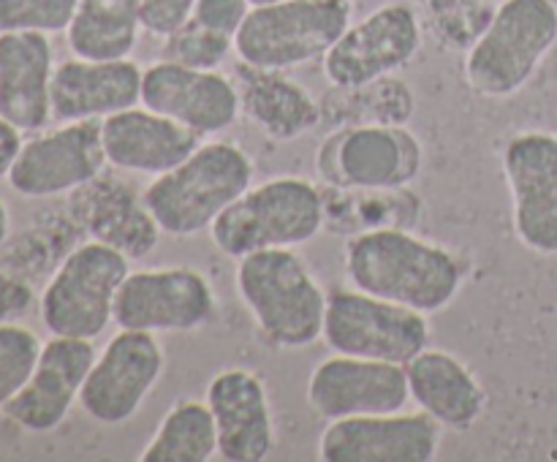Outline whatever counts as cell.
Here are the masks:
<instances>
[{
  "label": "cell",
  "instance_id": "6da1fadb",
  "mask_svg": "<svg viewBox=\"0 0 557 462\" xmlns=\"http://www.w3.org/2000/svg\"><path fill=\"white\" fill-rule=\"evenodd\" d=\"M346 275L354 288L406 304L424 315L449 308L466 283V261L455 250L386 226L354 234L346 245Z\"/></svg>",
  "mask_w": 557,
  "mask_h": 462
},
{
  "label": "cell",
  "instance_id": "7a4b0ae2",
  "mask_svg": "<svg viewBox=\"0 0 557 462\" xmlns=\"http://www.w3.org/2000/svg\"><path fill=\"white\" fill-rule=\"evenodd\" d=\"M234 286L270 346L305 348L324 335L326 291L294 248L253 250L237 259Z\"/></svg>",
  "mask_w": 557,
  "mask_h": 462
},
{
  "label": "cell",
  "instance_id": "3957f363",
  "mask_svg": "<svg viewBox=\"0 0 557 462\" xmlns=\"http://www.w3.org/2000/svg\"><path fill=\"white\" fill-rule=\"evenodd\" d=\"M253 185V161L237 141H201L183 163L158 174L145 204L163 234L194 237Z\"/></svg>",
  "mask_w": 557,
  "mask_h": 462
},
{
  "label": "cell",
  "instance_id": "277c9868",
  "mask_svg": "<svg viewBox=\"0 0 557 462\" xmlns=\"http://www.w3.org/2000/svg\"><path fill=\"white\" fill-rule=\"evenodd\" d=\"M326 226L324 190L302 177L250 185L210 226L221 253L232 259L270 248H297Z\"/></svg>",
  "mask_w": 557,
  "mask_h": 462
},
{
  "label": "cell",
  "instance_id": "5b68a950",
  "mask_svg": "<svg viewBox=\"0 0 557 462\" xmlns=\"http://www.w3.org/2000/svg\"><path fill=\"white\" fill-rule=\"evenodd\" d=\"M557 43L555 0H504L466 52V79L484 98L517 96Z\"/></svg>",
  "mask_w": 557,
  "mask_h": 462
},
{
  "label": "cell",
  "instance_id": "8992f818",
  "mask_svg": "<svg viewBox=\"0 0 557 462\" xmlns=\"http://www.w3.org/2000/svg\"><path fill=\"white\" fill-rule=\"evenodd\" d=\"M351 25V0H275L253 5L234 38L239 60L288 71L324 58Z\"/></svg>",
  "mask_w": 557,
  "mask_h": 462
},
{
  "label": "cell",
  "instance_id": "52a82bcc",
  "mask_svg": "<svg viewBox=\"0 0 557 462\" xmlns=\"http://www.w3.org/2000/svg\"><path fill=\"white\" fill-rule=\"evenodd\" d=\"M128 255L98 239L76 245L38 299L49 335L96 340L114 324V299L128 275Z\"/></svg>",
  "mask_w": 557,
  "mask_h": 462
},
{
  "label": "cell",
  "instance_id": "ba28073f",
  "mask_svg": "<svg viewBox=\"0 0 557 462\" xmlns=\"http://www.w3.org/2000/svg\"><path fill=\"white\" fill-rule=\"evenodd\" d=\"M430 321L419 310L359 288L326 294L324 342L335 353L406 364L430 346Z\"/></svg>",
  "mask_w": 557,
  "mask_h": 462
},
{
  "label": "cell",
  "instance_id": "9c48e42d",
  "mask_svg": "<svg viewBox=\"0 0 557 462\" xmlns=\"http://www.w3.org/2000/svg\"><path fill=\"white\" fill-rule=\"evenodd\" d=\"M315 163L332 188L397 190L422 174L424 150L406 125H341L324 141Z\"/></svg>",
  "mask_w": 557,
  "mask_h": 462
},
{
  "label": "cell",
  "instance_id": "30bf717a",
  "mask_svg": "<svg viewBox=\"0 0 557 462\" xmlns=\"http://www.w3.org/2000/svg\"><path fill=\"white\" fill-rule=\"evenodd\" d=\"M218 315V299L205 272L156 266L128 272L114 299V324L139 332H194Z\"/></svg>",
  "mask_w": 557,
  "mask_h": 462
},
{
  "label": "cell",
  "instance_id": "8fae6325",
  "mask_svg": "<svg viewBox=\"0 0 557 462\" xmlns=\"http://www.w3.org/2000/svg\"><path fill=\"white\" fill-rule=\"evenodd\" d=\"M422 49V20L411 3H386L370 11L324 54L332 87H362L406 68Z\"/></svg>",
  "mask_w": 557,
  "mask_h": 462
},
{
  "label": "cell",
  "instance_id": "7c38bea8",
  "mask_svg": "<svg viewBox=\"0 0 557 462\" xmlns=\"http://www.w3.org/2000/svg\"><path fill=\"white\" fill-rule=\"evenodd\" d=\"M107 166L101 120H74L60 128L22 139L9 168V185L25 199H52L74 193Z\"/></svg>",
  "mask_w": 557,
  "mask_h": 462
},
{
  "label": "cell",
  "instance_id": "4fadbf2b",
  "mask_svg": "<svg viewBox=\"0 0 557 462\" xmlns=\"http://www.w3.org/2000/svg\"><path fill=\"white\" fill-rule=\"evenodd\" d=\"M515 234L531 253L557 255V134L522 130L500 155Z\"/></svg>",
  "mask_w": 557,
  "mask_h": 462
},
{
  "label": "cell",
  "instance_id": "5bb4252c",
  "mask_svg": "<svg viewBox=\"0 0 557 462\" xmlns=\"http://www.w3.org/2000/svg\"><path fill=\"white\" fill-rule=\"evenodd\" d=\"M163 375V348L152 332L120 329L92 362L79 405L92 422L117 427L139 413Z\"/></svg>",
  "mask_w": 557,
  "mask_h": 462
},
{
  "label": "cell",
  "instance_id": "9a60e30c",
  "mask_svg": "<svg viewBox=\"0 0 557 462\" xmlns=\"http://www.w3.org/2000/svg\"><path fill=\"white\" fill-rule=\"evenodd\" d=\"M308 402L326 422L406 411L411 402L406 364L335 353L310 373Z\"/></svg>",
  "mask_w": 557,
  "mask_h": 462
},
{
  "label": "cell",
  "instance_id": "2e32d148",
  "mask_svg": "<svg viewBox=\"0 0 557 462\" xmlns=\"http://www.w3.org/2000/svg\"><path fill=\"white\" fill-rule=\"evenodd\" d=\"M444 427L430 413H373L326 424L319 438L321 462H433Z\"/></svg>",
  "mask_w": 557,
  "mask_h": 462
},
{
  "label": "cell",
  "instance_id": "e0dca14e",
  "mask_svg": "<svg viewBox=\"0 0 557 462\" xmlns=\"http://www.w3.org/2000/svg\"><path fill=\"white\" fill-rule=\"evenodd\" d=\"M141 103L199 136L232 128L239 114V92L232 76L218 68H188L166 58L141 74Z\"/></svg>",
  "mask_w": 557,
  "mask_h": 462
},
{
  "label": "cell",
  "instance_id": "ac0fdd59",
  "mask_svg": "<svg viewBox=\"0 0 557 462\" xmlns=\"http://www.w3.org/2000/svg\"><path fill=\"white\" fill-rule=\"evenodd\" d=\"M96 357L92 340L52 335V340L41 342L36 367L14 400L5 405V416L27 433L58 429L79 400Z\"/></svg>",
  "mask_w": 557,
  "mask_h": 462
},
{
  "label": "cell",
  "instance_id": "d6986e66",
  "mask_svg": "<svg viewBox=\"0 0 557 462\" xmlns=\"http://www.w3.org/2000/svg\"><path fill=\"white\" fill-rule=\"evenodd\" d=\"M207 405L218 429V457L226 462H261L275 446L267 386L253 370L226 367L207 384Z\"/></svg>",
  "mask_w": 557,
  "mask_h": 462
},
{
  "label": "cell",
  "instance_id": "ffe728a7",
  "mask_svg": "<svg viewBox=\"0 0 557 462\" xmlns=\"http://www.w3.org/2000/svg\"><path fill=\"white\" fill-rule=\"evenodd\" d=\"M71 215L90 239L112 245L131 261L145 259L163 234L147 210L145 196L103 172L71 193Z\"/></svg>",
  "mask_w": 557,
  "mask_h": 462
},
{
  "label": "cell",
  "instance_id": "44dd1931",
  "mask_svg": "<svg viewBox=\"0 0 557 462\" xmlns=\"http://www.w3.org/2000/svg\"><path fill=\"white\" fill-rule=\"evenodd\" d=\"M141 74L134 60L71 58L54 65L52 120H103L141 101Z\"/></svg>",
  "mask_w": 557,
  "mask_h": 462
},
{
  "label": "cell",
  "instance_id": "7402d4cb",
  "mask_svg": "<svg viewBox=\"0 0 557 462\" xmlns=\"http://www.w3.org/2000/svg\"><path fill=\"white\" fill-rule=\"evenodd\" d=\"M54 52L47 33H0V117L22 134L52 120Z\"/></svg>",
  "mask_w": 557,
  "mask_h": 462
},
{
  "label": "cell",
  "instance_id": "603a6c76",
  "mask_svg": "<svg viewBox=\"0 0 557 462\" xmlns=\"http://www.w3.org/2000/svg\"><path fill=\"white\" fill-rule=\"evenodd\" d=\"M196 130L163 117L147 107H128L101 120V141L107 163L139 174L169 172L201 145Z\"/></svg>",
  "mask_w": 557,
  "mask_h": 462
},
{
  "label": "cell",
  "instance_id": "cb8c5ba5",
  "mask_svg": "<svg viewBox=\"0 0 557 462\" xmlns=\"http://www.w3.org/2000/svg\"><path fill=\"white\" fill-rule=\"evenodd\" d=\"M406 375L419 411L430 413L444 429L466 433L484 416L487 391L455 353L428 346L406 362Z\"/></svg>",
  "mask_w": 557,
  "mask_h": 462
},
{
  "label": "cell",
  "instance_id": "d4e9b609",
  "mask_svg": "<svg viewBox=\"0 0 557 462\" xmlns=\"http://www.w3.org/2000/svg\"><path fill=\"white\" fill-rule=\"evenodd\" d=\"M239 112L264 130L272 141H294L319 128L321 103L308 87L275 68H256L239 60L234 71Z\"/></svg>",
  "mask_w": 557,
  "mask_h": 462
},
{
  "label": "cell",
  "instance_id": "484cf974",
  "mask_svg": "<svg viewBox=\"0 0 557 462\" xmlns=\"http://www.w3.org/2000/svg\"><path fill=\"white\" fill-rule=\"evenodd\" d=\"M141 0H79L65 30L76 58L123 60L139 41Z\"/></svg>",
  "mask_w": 557,
  "mask_h": 462
},
{
  "label": "cell",
  "instance_id": "4316f807",
  "mask_svg": "<svg viewBox=\"0 0 557 462\" xmlns=\"http://www.w3.org/2000/svg\"><path fill=\"white\" fill-rule=\"evenodd\" d=\"M218 454V429L210 405L199 400H180L166 411L141 462H210Z\"/></svg>",
  "mask_w": 557,
  "mask_h": 462
},
{
  "label": "cell",
  "instance_id": "83f0119b",
  "mask_svg": "<svg viewBox=\"0 0 557 462\" xmlns=\"http://www.w3.org/2000/svg\"><path fill=\"white\" fill-rule=\"evenodd\" d=\"M346 103H335V109H346V125H359V123H384V125H406L413 114V92L411 87H406L403 82L384 79L370 82V85L362 87H348V90H341Z\"/></svg>",
  "mask_w": 557,
  "mask_h": 462
},
{
  "label": "cell",
  "instance_id": "f1b7e54d",
  "mask_svg": "<svg viewBox=\"0 0 557 462\" xmlns=\"http://www.w3.org/2000/svg\"><path fill=\"white\" fill-rule=\"evenodd\" d=\"M435 41L451 52H468L493 20L490 0H419Z\"/></svg>",
  "mask_w": 557,
  "mask_h": 462
},
{
  "label": "cell",
  "instance_id": "f546056e",
  "mask_svg": "<svg viewBox=\"0 0 557 462\" xmlns=\"http://www.w3.org/2000/svg\"><path fill=\"white\" fill-rule=\"evenodd\" d=\"M38 351H41V340L36 332L16 321L0 324V413H5V405L30 378Z\"/></svg>",
  "mask_w": 557,
  "mask_h": 462
},
{
  "label": "cell",
  "instance_id": "4dcf8cb0",
  "mask_svg": "<svg viewBox=\"0 0 557 462\" xmlns=\"http://www.w3.org/2000/svg\"><path fill=\"white\" fill-rule=\"evenodd\" d=\"M163 41H166L163 43V58L201 71H215L234 49V38L221 36V33L210 30L194 20L180 25Z\"/></svg>",
  "mask_w": 557,
  "mask_h": 462
},
{
  "label": "cell",
  "instance_id": "1f68e13d",
  "mask_svg": "<svg viewBox=\"0 0 557 462\" xmlns=\"http://www.w3.org/2000/svg\"><path fill=\"white\" fill-rule=\"evenodd\" d=\"M79 0H0V33H65Z\"/></svg>",
  "mask_w": 557,
  "mask_h": 462
},
{
  "label": "cell",
  "instance_id": "d6a6232c",
  "mask_svg": "<svg viewBox=\"0 0 557 462\" xmlns=\"http://www.w3.org/2000/svg\"><path fill=\"white\" fill-rule=\"evenodd\" d=\"M250 9L253 5L248 0H196L190 20L221 33V36L237 38V30L243 27Z\"/></svg>",
  "mask_w": 557,
  "mask_h": 462
},
{
  "label": "cell",
  "instance_id": "836d02e7",
  "mask_svg": "<svg viewBox=\"0 0 557 462\" xmlns=\"http://www.w3.org/2000/svg\"><path fill=\"white\" fill-rule=\"evenodd\" d=\"M196 0H141V27L158 38H166L190 20Z\"/></svg>",
  "mask_w": 557,
  "mask_h": 462
},
{
  "label": "cell",
  "instance_id": "e575fe53",
  "mask_svg": "<svg viewBox=\"0 0 557 462\" xmlns=\"http://www.w3.org/2000/svg\"><path fill=\"white\" fill-rule=\"evenodd\" d=\"M36 302V291L30 283L16 272L0 270V324H11L14 319L25 315Z\"/></svg>",
  "mask_w": 557,
  "mask_h": 462
},
{
  "label": "cell",
  "instance_id": "d590c367",
  "mask_svg": "<svg viewBox=\"0 0 557 462\" xmlns=\"http://www.w3.org/2000/svg\"><path fill=\"white\" fill-rule=\"evenodd\" d=\"M20 147H22V130H16L14 125L5 123V120L0 117V179L9 177V168L11 163H14Z\"/></svg>",
  "mask_w": 557,
  "mask_h": 462
},
{
  "label": "cell",
  "instance_id": "8d00e7d4",
  "mask_svg": "<svg viewBox=\"0 0 557 462\" xmlns=\"http://www.w3.org/2000/svg\"><path fill=\"white\" fill-rule=\"evenodd\" d=\"M9 234H11V215H9V207H5V201L0 199V248L9 242Z\"/></svg>",
  "mask_w": 557,
  "mask_h": 462
},
{
  "label": "cell",
  "instance_id": "74e56055",
  "mask_svg": "<svg viewBox=\"0 0 557 462\" xmlns=\"http://www.w3.org/2000/svg\"><path fill=\"white\" fill-rule=\"evenodd\" d=\"M250 5H267V3H275V0H248Z\"/></svg>",
  "mask_w": 557,
  "mask_h": 462
}]
</instances>
